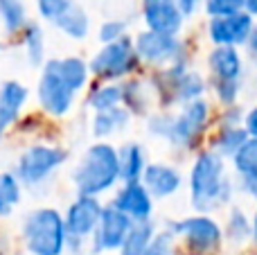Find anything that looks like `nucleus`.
<instances>
[{
    "instance_id": "1",
    "label": "nucleus",
    "mask_w": 257,
    "mask_h": 255,
    "mask_svg": "<svg viewBox=\"0 0 257 255\" xmlns=\"http://www.w3.org/2000/svg\"><path fill=\"white\" fill-rule=\"evenodd\" d=\"M190 190L194 208L208 212L230 201V181L226 176L223 158L214 152H203L196 158L190 174Z\"/></svg>"
},
{
    "instance_id": "2",
    "label": "nucleus",
    "mask_w": 257,
    "mask_h": 255,
    "mask_svg": "<svg viewBox=\"0 0 257 255\" xmlns=\"http://www.w3.org/2000/svg\"><path fill=\"white\" fill-rule=\"evenodd\" d=\"M120 179V165H117V152L111 145H93L86 149L84 158L72 172V181L79 194L97 197L106 192L108 188L117 183Z\"/></svg>"
},
{
    "instance_id": "3",
    "label": "nucleus",
    "mask_w": 257,
    "mask_h": 255,
    "mask_svg": "<svg viewBox=\"0 0 257 255\" xmlns=\"http://www.w3.org/2000/svg\"><path fill=\"white\" fill-rule=\"evenodd\" d=\"M23 239L32 255H61L66 248L63 217L54 208L30 212L23 224Z\"/></svg>"
},
{
    "instance_id": "4",
    "label": "nucleus",
    "mask_w": 257,
    "mask_h": 255,
    "mask_svg": "<svg viewBox=\"0 0 257 255\" xmlns=\"http://www.w3.org/2000/svg\"><path fill=\"white\" fill-rule=\"evenodd\" d=\"M210 108L208 102L203 99H194V102H187V106L178 113L176 117L172 115H156L149 120V131L160 138L169 140L174 145H181V147H192L199 134L205 129V122H208Z\"/></svg>"
},
{
    "instance_id": "5",
    "label": "nucleus",
    "mask_w": 257,
    "mask_h": 255,
    "mask_svg": "<svg viewBox=\"0 0 257 255\" xmlns=\"http://www.w3.org/2000/svg\"><path fill=\"white\" fill-rule=\"evenodd\" d=\"M66 161V152L52 145H32L21 154L16 163V179L18 183L39 185L52 176Z\"/></svg>"
},
{
    "instance_id": "6",
    "label": "nucleus",
    "mask_w": 257,
    "mask_h": 255,
    "mask_svg": "<svg viewBox=\"0 0 257 255\" xmlns=\"http://www.w3.org/2000/svg\"><path fill=\"white\" fill-rule=\"evenodd\" d=\"M136 63H138V54L131 39L122 36V39L113 41V43H106L95 54V59L90 61V70L97 77H104V79H117V77L128 75L136 68Z\"/></svg>"
},
{
    "instance_id": "7",
    "label": "nucleus",
    "mask_w": 257,
    "mask_h": 255,
    "mask_svg": "<svg viewBox=\"0 0 257 255\" xmlns=\"http://www.w3.org/2000/svg\"><path fill=\"white\" fill-rule=\"evenodd\" d=\"M102 217V206L95 197H86L79 194L77 201L68 208L66 217H63V226H66V246L68 244H79L84 242L88 235L95 233Z\"/></svg>"
},
{
    "instance_id": "8",
    "label": "nucleus",
    "mask_w": 257,
    "mask_h": 255,
    "mask_svg": "<svg viewBox=\"0 0 257 255\" xmlns=\"http://www.w3.org/2000/svg\"><path fill=\"white\" fill-rule=\"evenodd\" d=\"M72 99H75V90H70V86L61 79V75L57 72V66H54V59H50L39 79L41 106L50 115H66L72 106Z\"/></svg>"
},
{
    "instance_id": "9",
    "label": "nucleus",
    "mask_w": 257,
    "mask_h": 255,
    "mask_svg": "<svg viewBox=\"0 0 257 255\" xmlns=\"http://www.w3.org/2000/svg\"><path fill=\"white\" fill-rule=\"evenodd\" d=\"M133 221L128 219L124 212H120L117 208L108 206L102 208V217L99 224L93 233V251L102 253V251H115L122 246V242L126 239L128 230H131Z\"/></svg>"
},
{
    "instance_id": "10",
    "label": "nucleus",
    "mask_w": 257,
    "mask_h": 255,
    "mask_svg": "<svg viewBox=\"0 0 257 255\" xmlns=\"http://www.w3.org/2000/svg\"><path fill=\"white\" fill-rule=\"evenodd\" d=\"M174 230L185 237V242L196 253H212L221 244V228L210 217H187V219L174 224Z\"/></svg>"
},
{
    "instance_id": "11",
    "label": "nucleus",
    "mask_w": 257,
    "mask_h": 255,
    "mask_svg": "<svg viewBox=\"0 0 257 255\" xmlns=\"http://www.w3.org/2000/svg\"><path fill=\"white\" fill-rule=\"evenodd\" d=\"M212 43L223 48H235L239 43H246L253 32V16L248 12H237L228 16H214L208 25Z\"/></svg>"
},
{
    "instance_id": "12",
    "label": "nucleus",
    "mask_w": 257,
    "mask_h": 255,
    "mask_svg": "<svg viewBox=\"0 0 257 255\" xmlns=\"http://www.w3.org/2000/svg\"><path fill=\"white\" fill-rule=\"evenodd\" d=\"M142 14L149 32L176 36L183 27V14L176 0H142Z\"/></svg>"
},
{
    "instance_id": "13",
    "label": "nucleus",
    "mask_w": 257,
    "mask_h": 255,
    "mask_svg": "<svg viewBox=\"0 0 257 255\" xmlns=\"http://www.w3.org/2000/svg\"><path fill=\"white\" fill-rule=\"evenodd\" d=\"M136 54L138 59H145L149 63H165L174 61L181 54V43L176 36L158 34V32H142L136 41Z\"/></svg>"
},
{
    "instance_id": "14",
    "label": "nucleus",
    "mask_w": 257,
    "mask_h": 255,
    "mask_svg": "<svg viewBox=\"0 0 257 255\" xmlns=\"http://www.w3.org/2000/svg\"><path fill=\"white\" fill-rule=\"evenodd\" d=\"M111 206L117 208L120 212H124L133 224L149 221L151 210H154V201H151L149 192L145 190V185L140 181L138 183H124V188L117 192L115 201Z\"/></svg>"
},
{
    "instance_id": "15",
    "label": "nucleus",
    "mask_w": 257,
    "mask_h": 255,
    "mask_svg": "<svg viewBox=\"0 0 257 255\" xmlns=\"http://www.w3.org/2000/svg\"><path fill=\"white\" fill-rule=\"evenodd\" d=\"M142 185L151 199H165L181 188V174L169 165H147L142 172Z\"/></svg>"
},
{
    "instance_id": "16",
    "label": "nucleus",
    "mask_w": 257,
    "mask_h": 255,
    "mask_svg": "<svg viewBox=\"0 0 257 255\" xmlns=\"http://www.w3.org/2000/svg\"><path fill=\"white\" fill-rule=\"evenodd\" d=\"M25 102H27V88L21 81L9 79L0 86V138L9 129V124L16 122Z\"/></svg>"
},
{
    "instance_id": "17",
    "label": "nucleus",
    "mask_w": 257,
    "mask_h": 255,
    "mask_svg": "<svg viewBox=\"0 0 257 255\" xmlns=\"http://www.w3.org/2000/svg\"><path fill=\"white\" fill-rule=\"evenodd\" d=\"M210 70L217 81H239L241 79V59L235 48L217 45L210 54Z\"/></svg>"
},
{
    "instance_id": "18",
    "label": "nucleus",
    "mask_w": 257,
    "mask_h": 255,
    "mask_svg": "<svg viewBox=\"0 0 257 255\" xmlns=\"http://www.w3.org/2000/svg\"><path fill=\"white\" fill-rule=\"evenodd\" d=\"M117 165H120V179L124 183H138L147 167L145 152H142L140 145H133V143L124 145L117 152Z\"/></svg>"
},
{
    "instance_id": "19",
    "label": "nucleus",
    "mask_w": 257,
    "mask_h": 255,
    "mask_svg": "<svg viewBox=\"0 0 257 255\" xmlns=\"http://www.w3.org/2000/svg\"><path fill=\"white\" fill-rule=\"evenodd\" d=\"M54 25L61 32H66L70 39H86L88 34V16L77 3H70V7L54 21Z\"/></svg>"
},
{
    "instance_id": "20",
    "label": "nucleus",
    "mask_w": 257,
    "mask_h": 255,
    "mask_svg": "<svg viewBox=\"0 0 257 255\" xmlns=\"http://www.w3.org/2000/svg\"><path fill=\"white\" fill-rule=\"evenodd\" d=\"M54 66H57V72L61 75V79L70 86V90H79L81 86L88 79V68L81 59L77 57H66V59H54Z\"/></svg>"
},
{
    "instance_id": "21",
    "label": "nucleus",
    "mask_w": 257,
    "mask_h": 255,
    "mask_svg": "<svg viewBox=\"0 0 257 255\" xmlns=\"http://www.w3.org/2000/svg\"><path fill=\"white\" fill-rule=\"evenodd\" d=\"M151 237H154V226H151L149 221L133 224L131 230H128V235H126V239L120 246V255H145Z\"/></svg>"
},
{
    "instance_id": "22",
    "label": "nucleus",
    "mask_w": 257,
    "mask_h": 255,
    "mask_svg": "<svg viewBox=\"0 0 257 255\" xmlns=\"http://www.w3.org/2000/svg\"><path fill=\"white\" fill-rule=\"evenodd\" d=\"M126 122H128V111L115 106V108H108V111H99L97 115H95L93 131H95V136L104 138V136H111V134H115V131L124 129Z\"/></svg>"
},
{
    "instance_id": "23",
    "label": "nucleus",
    "mask_w": 257,
    "mask_h": 255,
    "mask_svg": "<svg viewBox=\"0 0 257 255\" xmlns=\"http://www.w3.org/2000/svg\"><path fill=\"white\" fill-rule=\"evenodd\" d=\"M0 21L9 34L21 32L27 25V14L23 0H0Z\"/></svg>"
},
{
    "instance_id": "24",
    "label": "nucleus",
    "mask_w": 257,
    "mask_h": 255,
    "mask_svg": "<svg viewBox=\"0 0 257 255\" xmlns=\"http://www.w3.org/2000/svg\"><path fill=\"white\" fill-rule=\"evenodd\" d=\"M21 201V183L14 174L0 172V217L12 215L14 206Z\"/></svg>"
},
{
    "instance_id": "25",
    "label": "nucleus",
    "mask_w": 257,
    "mask_h": 255,
    "mask_svg": "<svg viewBox=\"0 0 257 255\" xmlns=\"http://www.w3.org/2000/svg\"><path fill=\"white\" fill-rule=\"evenodd\" d=\"M246 140H248V134L244 131V126H223L217 143H214L217 145L214 154H219V156H235Z\"/></svg>"
},
{
    "instance_id": "26",
    "label": "nucleus",
    "mask_w": 257,
    "mask_h": 255,
    "mask_svg": "<svg viewBox=\"0 0 257 255\" xmlns=\"http://www.w3.org/2000/svg\"><path fill=\"white\" fill-rule=\"evenodd\" d=\"M25 50H27V59H30L32 66H39L43 63V57H45V39H43V32L36 23H27L25 27Z\"/></svg>"
},
{
    "instance_id": "27",
    "label": "nucleus",
    "mask_w": 257,
    "mask_h": 255,
    "mask_svg": "<svg viewBox=\"0 0 257 255\" xmlns=\"http://www.w3.org/2000/svg\"><path fill=\"white\" fill-rule=\"evenodd\" d=\"M232 158L241 176H257V140L248 138Z\"/></svg>"
},
{
    "instance_id": "28",
    "label": "nucleus",
    "mask_w": 257,
    "mask_h": 255,
    "mask_svg": "<svg viewBox=\"0 0 257 255\" xmlns=\"http://www.w3.org/2000/svg\"><path fill=\"white\" fill-rule=\"evenodd\" d=\"M122 102V86H104L90 93L88 104L95 111H108V108H115Z\"/></svg>"
},
{
    "instance_id": "29",
    "label": "nucleus",
    "mask_w": 257,
    "mask_h": 255,
    "mask_svg": "<svg viewBox=\"0 0 257 255\" xmlns=\"http://www.w3.org/2000/svg\"><path fill=\"white\" fill-rule=\"evenodd\" d=\"M246 0H205V12L210 16H228V14L244 12Z\"/></svg>"
},
{
    "instance_id": "30",
    "label": "nucleus",
    "mask_w": 257,
    "mask_h": 255,
    "mask_svg": "<svg viewBox=\"0 0 257 255\" xmlns=\"http://www.w3.org/2000/svg\"><path fill=\"white\" fill-rule=\"evenodd\" d=\"M228 235H230V239H235V242H241V239H246L250 235V226H248V221H246V215L239 210V208H235V210L230 212V219H228Z\"/></svg>"
},
{
    "instance_id": "31",
    "label": "nucleus",
    "mask_w": 257,
    "mask_h": 255,
    "mask_svg": "<svg viewBox=\"0 0 257 255\" xmlns=\"http://www.w3.org/2000/svg\"><path fill=\"white\" fill-rule=\"evenodd\" d=\"M72 0H36V7H39V14L45 18V21H57L68 7H70Z\"/></svg>"
},
{
    "instance_id": "32",
    "label": "nucleus",
    "mask_w": 257,
    "mask_h": 255,
    "mask_svg": "<svg viewBox=\"0 0 257 255\" xmlns=\"http://www.w3.org/2000/svg\"><path fill=\"white\" fill-rule=\"evenodd\" d=\"M172 244H174L172 233H158L151 237L145 255H172Z\"/></svg>"
},
{
    "instance_id": "33",
    "label": "nucleus",
    "mask_w": 257,
    "mask_h": 255,
    "mask_svg": "<svg viewBox=\"0 0 257 255\" xmlns=\"http://www.w3.org/2000/svg\"><path fill=\"white\" fill-rule=\"evenodd\" d=\"M126 32V25L122 21H106L102 27H99V39L104 43H113V41L122 39Z\"/></svg>"
},
{
    "instance_id": "34",
    "label": "nucleus",
    "mask_w": 257,
    "mask_h": 255,
    "mask_svg": "<svg viewBox=\"0 0 257 255\" xmlns=\"http://www.w3.org/2000/svg\"><path fill=\"white\" fill-rule=\"evenodd\" d=\"M217 93L221 102L232 104L239 95V81H217Z\"/></svg>"
},
{
    "instance_id": "35",
    "label": "nucleus",
    "mask_w": 257,
    "mask_h": 255,
    "mask_svg": "<svg viewBox=\"0 0 257 255\" xmlns=\"http://www.w3.org/2000/svg\"><path fill=\"white\" fill-rule=\"evenodd\" d=\"M244 131L248 134V138L257 140V106L248 113V115H246V126H244Z\"/></svg>"
},
{
    "instance_id": "36",
    "label": "nucleus",
    "mask_w": 257,
    "mask_h": 255,
    "mask_svg": "<svg viewBox=\"0 0 257 255\" xmlns=\"http://www.w3.org/2000/svg\"><path fill=\"white\" fill-rule=\"evenodd\" d=\"M199 3H201V0H176V5H178V9H181L183 16H190V14H194L196 7H199Z\"/></svg>"
},
{
    "instance_id": "37",
    "label": "nucleus",
    "mask_w": 257,
    "mask_h": 255,
    "mask_svg": "<svg viewBox=\"0 0 257 255\" xmlns=\"http://www.w3.org/2000/svg\"><path fill=\"white\" fill-rule=\"evenodd\" d=\"M241 185H244L246 192L257 199V176H241Z\"/></svg>"
},
{
    "instance_id": "38",
    "label": "nucleus",
    "mask_w": 257,
    "mask_h": 255,
    "mask_svg": "<svg viewBox=\"0 0 257 255\" xmlns=\"http://www.w3.org/2000/svg\"><path fill=\"white\" fill-rule=\"evenodd\" d=\"M239 117H241V113L230 108V113L223 115V126H239Z\"/></svg>"
},
{
    "instance_id": "39",
    "label": "nucleus",
    "mask_w": 257,
    "mask_h": 255,
    "mask_svg": "<svg viewBox=\"0 0 257 255\" xmlns=\"http://www.w3.org/2000/svg\"><path fill=\"white\" fill-rule=\"evenodd\" d=\"M246 43H248L250 57H253V59H255V63H257V30L250 32V36H248V41H246Z\"/></svg>"
},
{
    "instance_id": "40",
    "label": "nucleus",
    "mask_w": 257,
    "mask_h": 255,
    "mask_svg": "<svg viewBox=\"0 0 257 255\" xmlns=\"http://www.w3.org/2000/svg\"><path fill=\"white\" fill-rule=\"evenodd\" d=\"M253 235H255V239H257V212H255V219H253Z\"/></svg>"
},
{
    "instance_id": "41",
    "label": "nucleus",
    "mask_w": 257,
    "mask_h": 255,
    "mask_svg": "<svg viewBox=\"0 0 257 255\" xmlns=\"http://www.w3.org/2000/svg\"><path fill=\"white\" fill-rule=\"evenodd\" d=\"M0 50H3V45H0Z\"/></svg>"
}]
</instances>
